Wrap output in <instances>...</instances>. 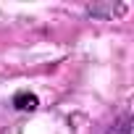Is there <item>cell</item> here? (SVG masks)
<instances>
[{"label":"cell","instance_id":"cell-1","mask_svg":"<svg viewBox=\"0 0 134 134\" xmlns=\"http://www.w3.org/2000/svg\"><path fill=\"white\" fill-rule=\"evenodd\" d=\"M16 105H19L21 110H34V108H37V97H32V95H29V97H26V95H19V97H16Z\"/></svg>","mask_w":134,"mask_h":134}]
</instances>
